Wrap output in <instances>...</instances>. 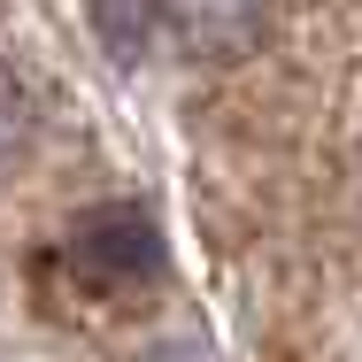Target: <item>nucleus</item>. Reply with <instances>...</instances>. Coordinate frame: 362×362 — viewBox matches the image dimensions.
Instances as JSON below:
<instances>
[{
    "label": "nucleus",
    "mask_w": 362,
    "mask_h": 362,
    "mask_svg": "<svg viewBox=\"0 0 362 362\" xmlns=\"http://www.w3.org/2000/svg\"><path fill=\"white\" fill-rule=\"evenodd\" d=\"M278 0H162V31L193 54V62H231L262 39Z\"/></svg>",
    "instance_id": "obj_1"
},
{
    "label": "nucleus",
    "mask_w": 362,
    "mask_h": 362,
    "mask_svg": "<svg viewBox=\"0 0 362 362\" xmlns=\"http://www.w3.org/2000/svg\"><path fill=\"white\" fill-rule=\"evenodd\" d=\"M70 262H77V270H93L100 286H116V278H146L162 255H154V231H146L139 216H93L70 239Z\"/></svg>",
    "instance_id": "obj_2"
},
{
    "label": "nucleus",
    "mask_w": 362,
    "mask_h": 362,
    "mask_svg": "<svg viewBox=\"0 0 362 362\" xmlns=\"http://www.w3.org/2000/svg\"><path fill=\"white\" fill-rule=\"evenodd\" d=\"M93 23H100V39H108L116 62H139L154 23H162V0H93Z\"/></svg>",
    "instance_id": "obj_3"
},
{
    "label": "nucleus",
    "mask_w": 362,
    "mask_h": 362,
    "mask_svg": "<svg viewBox=\"0 0 362 362\" xmlns=\"http://www.w3.org/2000/svg\"><path fill=\"white\" fill-rule=\"evenodd\" d=\"M31 124H39V108H31L23 77L0 62V170H8V162H23V146H31Z\"/></svg>",
    "instance_id": "obj_4"
},
{
    "label": "nucleus",
    "mask_w": 362,
    "mask_h": 362,
    "mask_svg": "<svg viewBox=\"0 0 362 362\" xmlns=\"http://www.w3.org/2000/svg\"><path fill=\"white\" fill-rule=\"evenodd\" d=\"M132 362H216V355H209L201 339H154V347H146V355H132Z\"/></svg>",
    "instance_id": "obj_5"
}]
</instances>
